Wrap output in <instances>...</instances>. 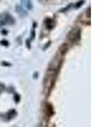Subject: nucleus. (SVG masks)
<instances>
[{
  "instance_id": "obj_1",
  "label": "nucleus",
  "mask_w": 112,
  "mask_h": 127,
  "mask_svg": "<svg viewBox=\"0 0 112 127\" xmlns=\"http://www.w3.org/2000/svg\"><path fill=\"white\" fill-rule=\"evenodd\" d=\"M22 2H23V4L25 5L26 7H28L29 9H30V0H22Z\"/></svg>"
}]
</instances>
